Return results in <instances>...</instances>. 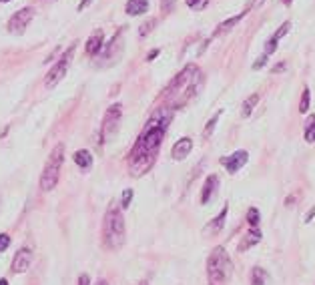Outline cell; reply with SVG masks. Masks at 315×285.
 <instances>
[{"label":"cell","instance_id":"cell-36","mask_svg":"<svg viewBox=\"0 0 315 285\" xmlns=\"http://www.w3.org/2000/svg\"><path fill=\"white\" fill-rule=\"evenodd\" d=\"M93 2V0H80V4H78V10H85L89 4Z\"/></svg>","mask_w":315,"mask_h":285},{"label":"cell","instance_id":"cell-12","mask_svg":"<svg viewBox=\"0 0 315 285\" xmlns=\"http://www.w3.org/2000/svg\"><path fill=\"white\" fill-rule=\"evenodd\" d=\"M217 185H219V179H217V175H209L207 181H205V187H203V193H201V203H209L211 201V197L213 193L217 191Z\"/></svg>","mask_w":315,"mask_h":285},{"label":"cell","instance_id":"cell-1","mask_svg":"<svg viewBox=\"0 0 315 285\" xmlns=\"http://www.w3.org/2000/svg\"><path fill=\"white\" fill-rule=\"evenodd\" d=\"M171 119H173V106H159L153 113V117L149 119L145 130L131 151V175L141 177L153 167L157 159V151L163 143L165 130L169 127Z\"/></svg>","mask_w":315,"mask_h":285},{"label":"cell","instance_id":"cell-7","mask_svg":"<svg viewBox=\"0 0 315 285\" xmlns=\"http://www.w3.org/2000/svg\"><path fill=\"white\" fill-rule=\"evenodd\" d=\"M74 45H71V49L62 54V58L54 64V67L50 69V73L47 75V78H45V84H47V89H50V86H54L62 77L67 75V71H69V64H71V60H73V54H74Z\"/></svg>","mask_w":315,"mask_h":285},{"label":"cell","instance_id":"cell-42","mask_svg":"<svg viewBox=\"0 0 315 285\" xmlns=\"http://www.w3.org/2000/svg\"><path fill=\"white\" fill-rule=\"evenodd\" d=\"M283 2H285V4H291V0H283Z\"/></svg>","mask_w":315,"mask_h":285},{"label":"cell","instance_id":"cell-28","mask_svg":"<svg viewBox=\"0 0 315 285\" xmlns=\"http://www.w3.org/2000/svg\"><path fill=\"white\" fill-rule=\"evenodd\" d=\"M275 51H277V40H275V38L267 40V45H265V54H273Z\"/></svg>","mask_w":315,"mask_h":285},{"label":"cell","instance_id":"cell-31","mask_svg":"<svg viewBox=\"0 0 315 285\" xmlns=\"http://www.w3.org/2000/svg\"><path fill=\"white\" fill-rule=\"evenodd\" d=\"M185 2L191 6V8H203L207 4V0H185Z\"/></svg>","mask_w":315,"mask_h":285},{"label":"cell","instance_id":"cell-2","mask_svg":"<svg viewBox=\"0 0 315 285\" xmlns=\"http://www.w3.org/2000/svg\"><path fill=\"white\" fill-rule=\"evenodd\" d=\"M201 84H203L201 71L195 67V64H189V67H185L175 77V80L169 84V89H167V97L173 99V108L185 104L187 101H191L199 93Z\"/></svg>","mask_w":315,"mask_h":285},{"label":"cell","instance_id":"cell-18","mask_svg":"<svg viewBox=\"0 0 315 285\" xmlns=\"http://www.w3.org/2000/svg\"><path fill=\"white\" fill-rule=\"evenodd\" d=\"M251 285H269V273L263 267H253V271H251Z\"/></svg>","mask_w":315,"mask_h":285},{"label":"cell","instance_id":"cell-33","mask_svg":"<svg viewBox=\"0 0 315 285\" xmlns=\"http://www.w3.org/2000/svg\"><path fill=\"white\" fill-rule=\"evenodd\" d=\"M173 4H175V0H163V2H161V6H163L165 12H169V10L173 8Z\"/></svg>","mask_w":315,"mask_h":285},{"label":"cell","instance_id":"cell-14","mask_svg":"<svg viewBox=\"0 0 315 285\" xmlns=\"http://www.w3.org/2000/svg\"><path fill=\"white\" fill-rule=\"evenodd\" d=\"M261 241V231L259 229H251L249 233H245V237H243V241L237 245V249L239 251H247L249 247H253V245H257Z\"/></svg>","mask_w":315,"mask_h":285},{"label":"cell","instance_id":"cell-27","mask_svg":"<svg viewBox=\"0 0 315 285\" xmlns=\"http://www.w3.org/2000/svg\"><path fill=\"white\" fill-rule=\"evenodd\" d=\"M131 199H133V189H127V191L122 193V203H121V205L127 209V207L131 205Z\"/></svg>","mask_w":315,"mask_h":285},{"label":"cell","instance_id":"cell-9","mask_svg":"<svg viewBox=\"0 0 315 285\" xmlns=\"http://www.w3.org/2000/svg\"><path fill=\"white\" fill-rule=\"evenodd\" d=\"M247 159H249V153H247V151H235L233 155L221 159V163L225 165V169H227L229 173H237V171L247 163Z\"/></svg>","mask_w":315,"mask_h":285},{"label":"cell","instance_id":"cell-23","mask_svg":"<svg viewBox=\"0 0 315 285\" xmlns=\"http://www.w3.org/2000/svg\"><path fill=\"white\" fill-rule=\"evenodd\" d=\"M247 223H249L251 227H257V225H259V211H257L255 207H251V209L247 211Z\"/></svg>","mask_w":315,"mask_h":285},{"label":"cell","instance_id":"cell-37","mask_svg":"<svg viewBox=\"0 0 315 285\" xmlns=\"http://www.w3.org/2000/svg\"><path fill=\"white\" fill-rule=\"evenodd\" d=\"M313 215H315V207H311V209H309V213H307V217H305V223H309V221H311Z\"/></svg>","mask_w":315,"mask_h":285},{"label":"cell","instance_id":"cell-39","mask_svg":"<svg viewBox=\"0 0 315 285\" xmlns=\"http://www.w3.org/2000/svg\"><path fill=\"white\" fill-rule=\"evenodd\" d=\"M283 69H285V64L281 62V64H277V67H275V69H273V73H279V71H283Z\"/></svg>","mask_w":315,"mask_h":285},{"label":"cell","instance_id":"cell-24","mask_svg":"<svg viewBox=\"0 0 315 285\" xmlns=\"http://www.w3.org/2000/svg\"><path fill=\"white\" fill-rule=\"evenodd\" d=\"M219 117H221V111H217V113L213 115V119L207 123V129H205V137H211V135H213V129H215V125H217Z\"/></svg>","mask_w":315,"mask_h":285},{"label":"cell","instance_id":"cell-40","mask_svg":"<svg viewBox=\"0 0 315 285\" xmlns=\"http://www.w3.org/2000/svg\"><path fill=\"white\" fill-rule=\"evenodd\" d=\"M0 285H8V281H6V279H0Z\"/></svg>","mask_w":315,"mask_h":285},{"label":"cell","instance_id":"cell-3","mask_svg":"<svg viewBox=\"0 0 315 285\" xmlns=\"http://www.w3.org/2000/svg\"><path fill=\"white\" fill-rule=\"evenodd\" d=\"M231 273H233V263H231L229 253L223 247H215L207 261L209 281H211V285H223L229 281Z\"/></svg>","mask_w":315,"mask_h":285},{"label":"cell","instance_id":"cell-38","mask_svg":"<svg viewBox=\"0 0 315 285\" xmlns=\"http://www.w3.org/2000/svg\"><path fill=\"white\" fill-rule=\"evenodd\" d=\"M157 54H159V51H151V52H149V56H146V60H153Z\"/></svg>","mask_w":315,"mask_h":285},{"label":"cell","instance_id":"cell-22","mask_svg":"<svg viewBox=\"0 0 315 285\" xmlns=\"http://www.w3.org/2000/svg\"><path fill=\"white\" fill-rule=\"evenodd\" d=\"M305 141L307 143H313L315 141V115L307 121V129H305Z\"/></svg>","mask_w":315,"mask_h":285},{"label":"cell","instance_id":"cell-16","mask_svg":"<svg viewBox=\"0 0 315 285\" xmlns=\"http://www.w3.org/2000/svg\"><path fill=\"white\" fill-rule=\"evenodd\" d=\"M74 163L80 167V169H85V171H89L91 167H93V155L89 151H85V149H80V151H76L74 153Z\"/></svg>","mask_w":315,"mask_h":285},{"label":"cell","instance_id":"cell-21","mask_svg":"<svg viewBox=\"0 0 315 285\" xmlns=\"http://www.w3.org/2000/svg\"><path fill=\"white\" fill-rule=\"evenodd\" d=\"M227 211H229V209H227V207H223V211H221V215H217V217H215V221L211 223V229H213L215 233L223 229V225H225V217H227Z\"/></svg>","mask_w":315,"mask_h":285},{"label":"cell","instance_id":"cell-34","mask_svg":"<svg viewBox=\"0 0 315 285\" xmlns=\"http://www.w3.org/2000/svg\"><path fill=\"white\" fill-rule=\"evenodd\" d=\"M265 2V0H249V4H247V10L251 8V6H253V8H257V6H261Z\"/></svg>","mask_w":315,"mask_h":285},{"label":"cell","instance_id":"cell-35","mask_svg":"<svg viewBox=\"0 0 315 285\" xmlns=\"http://www.w3.org/2000/svg\"><path fill=\"white\" fill-rule=\"evenodd\" d=\"M78 285H91V279H89V275H87V273L78 277Z\"/></svg>","mask_w":315,"mask_h":285},{"label":"cell","instance_id":"cell-41","mask_svg":"<svg viewBox=\"0 0 315 285\" xmlns=\"http://www.w3.org/2000/svg\"><path fill=\"white\" fill-rule=\"evenodd\" d=\"M97 285H109V283H107V281H98Z\"/></svg>","mask_w":315,"mask_h":285},{"label":"cell","instance_id":"cell-4","mask_svg":"<svg viewBox=\"0 0 315 285\" xmlns=\"http://www.w3.org/2000/svg\"><path fill=\"white\" fill-rule=\"evenodd\" d=\"M102 233H104V243H107L109 249H119L124 243V219L119 209L111 207L107 211Z\"/></svg>","mask_w":315,"mask_h":285},{"label":"cell","instance_id":"cell-20","mask_svg":"<svg viewBox=\"0 0 315 285\" xmlns=\"http://www.w3.org/2000/svg\"><path fill=\"white\" fill-rule=\"evenodd\" d=\"M259 103V95L257 93H253V95H249L247 99H245V103H243V111H241V115L247 119L251 113H253V108H255V104Z\"/></svg>","mask_w":315,"mask_h":285},{"label":"cell","instance_id":"cell-26","mask_svg":"<svg viewBox=\"0 0 315 285\" xmlns=\"http://www.w3.org/2000/svg\"><path fill=\"white\" fill-rule=\"evenodd\" d=\"M155 25H157V20H155V18H151V20H146V23H145V25L141 26L139 34H141V36H146V34H149V32L153 30V26H155Z\"/></svg>","mask_w":315,"mask_h":285},{"label":"cell","instance_id":"cell-30","mask_svg":"<svg viewBox=\"0 0 315 285\" xmlns=\"http://www.w3.org/2000/svg\"><path fill=\"white\" fill-rule=\"evenodd\" d=\"M8 245H10V237L4 235V233H0V251H4Z\"/></svg>","mask_w":315,"mask_h":285},{"label":"cell","instance_id":"cell-11","mask_svg":"<svg viewBox=\"0 0 315 285\" xmlns=\"http://www.w3.org/2000/svg\"><path fill=\"white\" fill-rule=\"evenodd\" d=\"M191 149H193V141L187 139V137H183V139H179V141L173 145L171 155H173L175 161H183V159L189 155V153H191Z\"/></svg>","mask_w":315,"mask_h":285},{"label":"cell","instance_id":"cell-13","mask_svg":"<svg viewBox=\"0 0 315 285\" xmlns=\"http://www.w3.org/2000/svg\"><path fill=\"white\" fill-rule=\"evenodd\" d=\"M102 40H104L102 30H95V32L91 34V38L87 40V54L95 56L97 52H100V49H102Z\"/></svg>","mask_w":315,"mask_h":285},{"label":"cell","instance_id":"cell-25","mask_svg":"<svg viewBox=\"0 0 315 285\" xmlns=\"http://www.w3.org/2000/svg\"><path fill=\"white\" fill-rule=\"evenodd\" d=\"M299 111H301V113H307V111H309V89H303V97H301V103H299Z\"/></svg>","mask_w":315,"mask_h":285},{"label":"cell","instance_id":"cell-10","mask_svg":"<svg viewBox=\"0 0 315 285\" xmlns=\"http://www.w3.org/2000/svg\"><path fill=\"white\" fill-rule=\"evenodd\" d=\"M32 263V251L30 249H20L16 255H14V261H12V271L14 273H24Z\"/></svg>","mask_w":315,"mask_h":285},{"label":"cell","instance_id":"cell-8","mask_svg":"<svg viewBox=\"0 0 315 285\" xmlns=\"http://www.w3.org/2000/svg\"><path fill=\"white\" fill-rule=\"evenodd\" d=\"M32 18H34V8H30V6L14 12L12 18L8 20V32H12V34H23Z\"/></svg>","mask_w":315,"mask_h":285},{"label":"cell","instance_id":"cell-19","mask_svg":"<svg viewBox=\"0 0 315 285\" xmlns=\"http://www.w3.org/2000/svg\"><path fill=\"white\" fill-rule=\"evenodd\" d=\"M245 14H247V10H243V12L239 14V16H233V18H229V20H225V23H221V25H219V28L215 30V34H223V32H229V30L233 28L235 25H239V20H241V18H243Z\"/></svg>","mask_w":315,"mask_h":285},{"label":"cell","instance_id":"cell-32","mask_svg":"<svg viewBox=\"0 0 315 285\" xmlns=\"http://www.w3.org/2000/svg\"><path fill=\"white\" fill-rule=\"evenodd\" d=\"M267 58H269V54H261V56H259V58L253 62V69H255V71H259V69L263 67V64L267 62Z\"/></svg>","mask_w":315,"mask_h":285},{"label":"cell","instance_id":"cell-15","mask_svg":"<svg viewBox=\"0 0 315 285\" xmlns=\"http://www.w3.org/2000/svg\"><path fill=\"white\" fill-rule=\"evenodd\" d=\"M129 16H139L149 10V0H129L127 6H124Z\"/></svg>","mask_w":315,"mask_h":285},{"label":"cell","instance_id":"cell-6","mask_svg":"<svg viewBox=\"0 0 315 285\" xmlns=\"http://www.w3.org/2000/svg\"><path fill=\"white\" fill-rule=\"evenodd\" d=\"M121 104H111L109 106V111L104 113V121H102V127H100V135L104 141H109L111 137L117 135V130H119V123H121Z\"/></svg>","mask_w":315,"mask_h":285},{"label":"cell","instance_id":"cell-43","mask_svg":"<svg viewBox=\"0 0 315 285\" xmlns=\"http://www.w3.org/2000/svg\"><path fill=\"white\" fill-rule=\"evenodd\" d=\"M0 2H10V0H0Z\"/></svg>","mask_w":315,"mask_h":285},{"label":"cell","instance_id":"cell-17","mask_svg":"<svg viewBox=\"0 0 315 285\" xmlns=\"http://www.w3.org/2000/svg\"><path fill=\"white\" fill-rule=\"evenodd\" d=\"M121 36H122V32H119V34H115V36H113V40L109 42L107 51H104V58H115V52H117V54L121 52V49H122Z\"/></svg>","mask_w":315,"mask_h":285},{"label":"cell","instance_id":"cell-5","mask_svg":"<svg viewBox=\"0 0 315 285\" xmlns=\"http://www.w3.org/2000/svg\"><path fill=\"white\" fill-rule=\"evenodd\" d=\"M62 161H65V145H56L52 149V153H50L47 165H45L43 177H40V189H43V191H50V189L56 187Z\"/></svg>","mask_w":315,"mask_h":285},{"label":"cell","instance_id":"cell-29","mask_svg":"<svg viewBox=\"0 0 315 285\" xmlns=\"http://www.w3.org/2000/svg\"><path fill=\"white\" fill-rule=\"evenodd\" d=\"M289 28H291V25L289 23H285V25H281V28L275 32V34H273V38H275V40H279L281 36H285L287 32H289Z\"/></svg>","mask_w":315,"mask_h":285}]
</instances>
